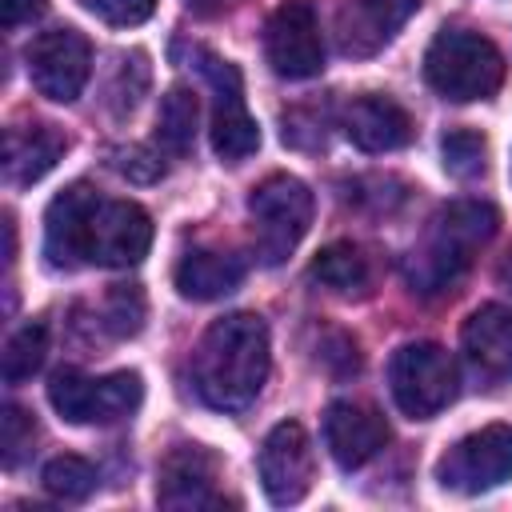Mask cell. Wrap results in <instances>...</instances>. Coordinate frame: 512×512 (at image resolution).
I'll use <instances>...</instances> for the list:
<instances>
[{
  "label": "cell",
  "mask_w": 512,
  "mask_h": 512,
  "mask_svg": "<svg viewBox=\"0 0 512 512\" xmlns=\"http://www.w3.org/2000/svg\"><path fill=\"white\" fill-rule=\"evenodd\" d=\"M24 60H28V76L36 84V92L56 104H72L92 76V48L76 28L40 32L28 44Z\"/></svg>",
  "instance_id": "9c48e42d"
},
{
  "label": "cell",
  "mask_w": 512,
  "mask_h": 512,
  "mask_svg": "<svg viewBox=\"0 0 512 512\" xmlns=\"http://www.w3.org/2000/svg\"><path fill=\"white\" fill-rule=\"evenodd\" d=\"M84 8L96 12L104 24L132 28V24H144L156 12V0H84Z\"/></svg>",
  "instance_id": "4316f807"
},
{
  "label": "cell",
  "mask_w": 512,
  "mask_h": 512,
  "mask_svg": "<svg viewBox=\"0 0 512 512\" xmlns=\"http://www.w3.org/2000/svg\"><path fill=\"white\" fill-rule=\"evenodd\" d=\"M148 248L152 216L132 200H104L88 184H68L44 212V256L52 268H132Z\"/></svg>",
  "instance_id": "6da1fadb"
},
{
  "label": "cell",
  "mask_w": 512,
  "mask_h": 512,
  "mask_svg": "<svg viewBox=\"0 0 512 512\" xmlns=\"http://www.w3.org/2000/svg\"><path fill=\"white\" fill-rule=\"evenodd\" d=\"M424 80L432 84V92L456 104L488 100L504 84V56L480 32L444 28L424 52Z\"/></svg>",
  "instance_id": "277c9868"
},
{
  "label": "cell",
  "mask_w": 512,
  "mask_h": 512,
  "mask_svg": "<svg viewBox=\"0 0 512 512\" xmlns=\"http://www.w3.org/2000/svg\"><path fill=\"white\" fill-rule=\"evenodd\" d=\"M264 56L276 76L284 80H308L324 68V40L320 20L308 0H284L264 28Z\"/></svg>",
  "instance_id": "30bf717a"
},
{
  "label": "cell",
  "mask_w": 512,
  "mask_h": 512,
  "mask_svg": "<svg viewBox=\"0 0 512 512\" xmlns=\"http://www.w3.org/2000/svg\"><path fill=\"white\" fill-rule=\"evenodd\" d=\"M200 72L208 76V84L216 92V108H212V152L220 160H228V164H240V160H248L260 148V128H256V120L244 108L240 72H236V64H228L220 56H208V52H204Z\"/></svg>",
  "instance_id": "7c38bea8"
},
{
  "label": "cell",
  "mask_w": 512,
  "mask_h": 512,
  "mask_svg": "<svg viewBox=\"0 0 512 512\" xmlns=\"http://www.w3.org/2000/svg\"><path fill=\"white\" fill-rule=\"evenodd\" d=\"M388 384H392V400L408 420H432L436 412H444L456 400L460 376H456V360L432 344V340H412L404 348H396L392 364H388Z\"/></svg>",
  "instance_id": "8992f818"
},
{
  "label": "cell",
  "mask_w": 512,
  "mask_h": 512,
  "mask_svg": "<svg viewBox=\"0 0 512 512\" xmlns=\"http://www.w3.org/2000/svg\"><path fill=\"white\" fill-rule=\"evenodd\" d=\"M500 284H504V288L512 292V256H508V260L500 264Z\"/></svg>",
  "instance_id": "f546056e"
},
{
  "label": "cell",
  "mask_w": 512,
  "mask_h": 512,
  "mask_svg": "<svg viewBox=\"0 0 512 512\" xmlns=\"http://www.w3.org/2000/svg\"><path fill=\"white\" fill-rule=\"evenodd\" d=\"M420 8V0H352L340 12V48L344 52H372L392 36V28Z\"/></svg>",
  "instance_id": "d6986e66"
},
{
  "label": "cell",
  "mask_w": 512,
  "mask_h": 512,
  "mask_svg": "<svg viewBox=\"0 0 512 512\" xmlns=\"http://www.w3.org/2000/svg\"><path fill=\"white\" fill-rule=\"evenodd\" d=\"M324 444L332 452V460L352 472L364 468L384 444H388V424L376 408L356 404V400H336L324 412Z\"/></svg>",
  "instance_id": "4fadbf2b"
},
{
  "label": "cell",
  "mask_w": 512,
  "mask_h": 512,
  "mask_svg": "<svg viewBox=\"0 0 512 512\" xmlns=\"http://www.w3.org/2000/svg\"><path fill=\"white\" fill-rule=\"evenodd\" d=\"M312 192L296 176H268L264 184L252 188L248 196V216H252V236H256V256L260 264L276 268L284 264L296 244L304 240L312 224Z\"/></svg>",
  "instance_id": "5b68a950"
},
{
  "label": "cell",
  "mask_w": 512,
  "mask_h": 512,
  "mask_svg": "<svg viewBox=\"0 0 512 512\" xmlns=\"http://www.w3.org/2000/svg\"><path fill=\"white\" fill-rule=\"evenodd\" d=\"M244 280V260L216 248H192L176 264V288L188 300H220Z\"/></svg>",
  "instance_id": "e0dca14e"
},
{
  "label": "cell",
  "mask_w": 512,
  "mask_h": 512,
  "mask_svg": "<svg viewBox=\"0 0 512 512\" xmlns=\"http://www.w3.org/2000/svg\"><path fill=\"white\" fill-rule=\"evenodd\" d=\"M500 228V212L484 200H456L436 220L428 240L408 260V284L416 292H444L472 264V252Z\"/></svg>",
  "instance_id": "3957f363"
},
{
  "label": "cell",
  "mask_w": 512,
  "mask_h": 512,
  "mask_svg": "<svg viewBox=\"0 0 512 512\" xmlns=\"http://www.w3.org/2000/svg\"><path fill=\"white\" fill-rule=\"evenodd\" d=\"M64 152V136L52 124H32V128H8L4 136V172L12 184H36L56 168Z\"/></svg>",
  "instance_id": "ac0fdd59"
},
{
  "label": "cell",
  "mask_w": 512,
  "mask_h": 512,
  "mask_svg": "<svg viewBox=\"0 0 512 512\" xmlns=\"http://www.w3.org/2000/svg\"><path fill=\"white\" fill-rule=\"evenodd\" d=\"M116 168H120L128 180H140V184H148V180H156V176L164 172L160 156H152L148 148H128V152H120V156H116Z\"/></svg>",
  "instance_id": "83f0119b"
},
{
  "label": "cell",
  "mask_w": 512,
  "mask_h": 512,
  "mask_svg": "<svg viewBox=\"0 0 512 512\" xmlns=\"http://www.w3.org/2000/svg\"><path fill=\"white\" fill-rule=\"evenodd\" d=\"M460 344L480 372L512 376V312L504 304H480L464 320Z\"/></svg>",
  "instance_id": "2e32d148"
},
{
  "label": "cell",
  "mask_w": 512,
  "mask_h": 512,
  "mask_svg": "<svg viewBox=\"0 0 512 512\" xmlns=\"http://www.w3.org/2000/svg\"><path fill=\"white\" fill-rule=\"evenodd\" d=\"M144 400V380L136 372L112 376H84V372H56L48 384V404L68 424H116L132 416Z\"/></svg>",
  "instance_id": "52a82bcc"
},
{
  "label": "cell",
  "mask_w": 512,
  "mask_h": 512,
  "mask_svg": "<svg viewBox=\"0 0 512 512\" xmlns=\"http://www.w3.org/2000/svg\"><path fill=\"white\" fill-rule=\"evenodd\" d=\"M196 120H200L196 92H188L184 84L168 88L160 96V112H156V144L168 156H184L196 140Z\"/></svg>",
  "instance_id": "ffe728a7"
},
{
  "label": "cell",
  "mask_w": 512,
  "mask_h": 512,
  "mask_svg": "<svg viewBox=\"0 0 512 512\" xmlns=\"http://www.w3.org/2000/svg\"><path fill=\"white\" fill-rule=\"evenodd\" d=\"M188 4H196V8H208V4H212V0H188Z\"/></svg>",
  "instance_id": "4dcf8cb0"
},
{
  "label": "cell",
  "mask_w": 512,
  "mask_h": 512,
  "mask_svg": "<svg viewBox=\"0 0 512 512\" xmlns=\"http://www.w3.org/2000/svg\"><path fill=\"white\" fill-rule=\"evenodd\" d=\"M156 500L164 508H212V504H220L216 460L196 444L172 448L160 464V476H156Z\"/></svg>",
  "instance_id": "5bb4252c"
},
{
  "label": "cell",
  "mask_w": 512,
  "mask_h": 512,
  "mask_svg": "<svg viewBox=\"0 0 512 512\" xmlns=\"http://www.w3.org/2000/svg\"><path fill=\"white\" fill-rule=\"evenodd\" d=\"M44 488L56 500H84L96 488V468L84 456H52L44 464Z\"/></svg>",
  "instance_id": "603a6c76"
},
{
  "label": "cell",
  "mask_w": 512,
  "mask_h": 512,
  "mask_svg": "<svg viewBox=\"0 0 512 512\" xmlns=\"http://www.w3.org/2000/svg\"><path fill=\"white\" fill-rule=\"evenodd\" d=\"M308 272H312L316 284H324L328 292H340V296H352V292L368 288V260L348 240H336V244L320 248Z\"/></svg>",
  "instance_id": "44dd1931"
},
{
  "label": "cell",
  "mask_w": 512,
  "mask_h": 512,
  "mask_svg": "<svg viewBox=\"0 0 512 512\" xmlns=\"http://www.w3.org/2000/svg\"><path fill=\"white\" fill-rule=\"evenodd\" d=\"M144 316H148V304H144V292L136 284H116L108 296H104V328L112 336H136L144 328Z\"/></svg>",
  "instance_id": "cb8c5ba5"
},
{
  "label": "cell",
  "mask_w": 512,
  "mask_h": 512,
  "mask_svg": "<svg viewBox=\"0 0 512 512\" xmlns=\"http://www.w3.org/2000/svg\"><path fill=\"white\" fill-rule=\"evenodd\" d=\"M44 12V0H0V20L4 28H20Z\"/></svg>",
  "instance_id": "f1b7e54d"
},
{
  "label": "cell",
  "mask_w": 512,
  "mask_h": 512,
  "mask_svg": "<svg viewBox=\"0 0 512 512\" xmlns=\"http://www.w3.org/2000/svg\"><path fill=\"white\" fill-rule=\"evenodd\" d=\"M44 356H48V328H44L40 320H28L24 328H16V332L8 336L4 356H0V372H4L8 384H20V380H28L32 372H40Z\"/></svg>",
  "instance_id": "7402d4cb"
},
{
  "label": "cell",
  "mask_w": 512,
  "mask_h": 512,
  "mask_svg": "<svg viewBox=\"0 0 512 512\" xmlns=\"http://www.w3.org/2000/svg\"><path fill=\"white\" fill-rule=\"evenodd\" d=\"M508 476H512V424H488L456 440L436 464V480L460 496H480L504 484Z\"/></svg>",
  "instance_id": "ba28073f"
},
{
  "label": "cell",
  "mask_w": 512,
  "mask_h": 512,
  "mask_svg": "<svg viewBox=\"0 0 512 512\" xmlns=\"http://www.w3.org/2000/svg\"><path fill=\"white\" fill-rule=\"evenodd\" d=\"M256 472H260V488H264V496L272 504H280V508L284 504H300L308 496L312 472H316L308 432L296 420H280L260 444Z\"/></svg>",
  "instance_id": "8fae6325"
},
{
  "label": "cell",
  "mask_w": 512,
  "mask_h": 512,
  "mask_svg": "<svg viewBox=\"0 0 512 512\" xmlns=\"http://www.w3.org/2000/svg\"><path fill=\"white\" fill-rule=\"evenodd\" d=\"M268 324L256 312H232L208 324L192 352V380L204 404L220 412L248 408L268 380Z\"/></svg>",
  "instance_id": "7a4b0ae2"
},
{
  "label": "cell",
  "mask_w": 512,
  "mask_h": 512,
  "mask_svg": "<svg viewBox=\"0 0 512 512\" xmlns=\"http://www.w3.org/2000/svg\"><path fill=\"white\" fill-rule=\"evenodd\" d=\"M344 132L360 152H396L416 136V124L392 96L368 92L344 108Z\"/></svg>",
  "instance_id": "9a60e30c"
},
{
  "label": "cell",
  "mask_w": 512,
  "mask_h": 512,
  "mask_svg": "<svg viewBox=\"0 0 512 512\" xmlns=\"http://www.w3.org/2000/svg\"><path fill=\"white\" fill-rule=\"evenodd\" d=\"M444 168L452 172V176H460V180H468V176H476V172H484V152H488V144H484V136L480 132H468V128H452L448 136H444Z\"/></svg>",
  "instance_id": "d4e9b609"
},
{
  "label": "cell",
  "mask_w": 512,
  "mask_h": 512,
  "mask_svg": "<svg viewBox=\"0 0 512 512\" xmlns=\"http://www.w3.org/2000/svg\"><path fill=\"white\" fill-rule=\"evenodd\" d=\"M32 440H36V424H32V416L24 412V408H16V404H8L4 408V416H0V444H4V468H16L20 464V456L32 448Z\"/></svg>",
  "instance_id": "484cf974"
}]
</instances>
